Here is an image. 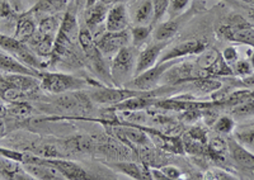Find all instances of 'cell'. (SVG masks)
<instances>
[{
    "label": "cell",
    "mask_w": 254,
    "mask_h": 180,
    "mask_svg": "<svg viewBox=\"0 0 254 180\" xmlns=\"http://www.w3.org/2000/svg\"><path fill=\"white\" fill-rule=\"evenodd\" d=\"M78 18L72 12L64 13L63 21L55 35V45L50 56V62H80V56L75 52L79 36Z\"/></svg>",
    "instance_id": "6da1fadb"
},
{
    "label": "cell",
    "mask_w": 254,
    "mask_h": 180,
    "mask_svg": "<svg viewBox=\"0 0 254 180\" xmlns=\"http://www.w3.org/2000/svg\"><path fill=\"white\" fill-rule=\"evenodd\" d=\"M221 40L254 48V24L240 14H231L217 28Z\"/></svg>",
    "instance_id": "7a4b0ae2"
},
{
    "label": "cell",
    "mask_w": 254,
    "mask_h": 180,
    "mask_svg": "<svg viewBox=\"0 0 254 180\" xmlns=\"http://www.w3.org/2000/svg\"><path fill=\"white\" fill-rule=\"evenodd\" d=\"M89 85L95 87L94 83H88V80L85 79H80L78 76L70 75V74L42 71L40 76V88H42L47 93L55 94V95L83 90Z\"/></svg>",
    "instance_id": "3957f363"
},
{
    "label": "cell",
    "mask_w": 254,
    "mask_h": 180,
    "mask_svg": "<svg viewBox=\"0 0 254 180\" xmlns=\"http://www.w3.org/2000/svg\"><path fill=\"white\" fill-rule=\"evenodd\" d=\"M135 47L126 46L116 53L111 61L110 70L115 87H125L133 78L136 65Z\"/></svg>",
    "instance_id": "277c9868"
},
{
    "label": "cell",
    "mask_w": 254,
    "mask_h": 180,
    "mask_svg": "<svg viewBox=\"0 0 254 180\" xmlns=\"http://www.w3.org/2000/svg\"><path fill=\"white\" fill-rule=\"evenodd\" d=\"M87 93L93 103L102 105H116L126 100V99L131 98V96L144 95V94L154 95V90L141 91V90L130 89V88L126 87H108V85L101 84L88 90Z\"/></svg>",
    "instance_id": "5b68a950"
},
{
    "label": "cell",
    "mask_w": 254,
    "mask_h": 180,
    "mask_svg": "<svg viewBox=\"0 0 254 180\" xmlns=\"http://www.w3.org/2000/svg\"><path fill=\"white\" fill-rule=\"evenodd\" d=\"M181 60V58H179ZM178 60H171V61L158 62L154 65L150 69L145 70L144 73L139 74V75L133 76L130 82L126 83L125 87L130 88V89L141 90V91H150L154 90V88L158 87L160 83V79L164 75L169 67L173 66Z\"/></svg>",
    "instance_id": "8992f818"
},
{
    "label": "cell",
    "mask_w": 254,
    "mask_h": 180,
    "mask_svg": "<svg viewBox=\"0 0 254 180\" xmlns=\"http://www.w3.org/2000/svg\"><path fill=\"white\" fill-rule=\"evenodd\" d=\"M94 41L104 57L115 56L121 48H124V47L126 46H130V29L127 28L125 29V31H120V32L104 31L103 33H101V35L98 36V37L94 38Z\"/></svg>",
    "instance_id": "52a82bcc"
},
{
    "label": "cell",
    "mask_w": 254,
    "mask_h": 180,
    "mask_svg": "<svg viewBox=\"0 0 254 180\" xmlns=\"http://www.w3.org/2000/svg\"><path fill=\"white\" fill-rule=\"evenodd\" d=\"M207 47V44L202 40H187V41L174 45L171 48H165L158 62L179 60V58H185L187 56H198Z\"/></svg>",
    "instance_id": "ba28073f"
},
{
    "label": "cell",
    "mask_w": 254,
    "mask_h": 180,
    "mask_svg": "<svg viewBox=\"0 0 254 180\" xmlns=\"http://www.w3.org/2000/svg\"><path fill=\"white\" fill-rule=\"evenodd\" d=\"M171 41H155L151 44L145 45L144 48L141 49L136 57V65H135V71H133V76L139 75V74L144 73L145 70L150 69L154 65L158 64L159 58L164 52V49L167 48L168 45Z\"/></svg>",
    "instance_id": "9c48e42d"
},
{
    "label": "cell",
    "mask_w": 254,
    "mask_h": 180,
    "mask_svg": "<svg viewBox=\"0 0 254 180\" xmlns=\"http://www.w3.org/2000/svg\"><path fill=\"white\" fill-rule=\"evenodd\" d=\"M229 155L233 159L239 170L249 178H254V154L251 152L246 146L240 143L235 137L228 138Z\"/></svg>",
    "instance_id": "30bf717a"
},
{
    "label": "cell",
    "mask_w": 254,
    "mask_h": 180,
    "mask_svg": "<svg viewBox=\"0 0 254 180\" xmlns=\"http://www.w3.org/2000/svg\"><path fill=\"white\" fill-rule=\"evenodd\" d=\"M127 10L130 22L135 26H153V0H133Z\"/></svg>",
    "instance_id": "8fae6325"
},
{
    "label": "cell",
    "mask_w": 254,
    "mask_h": 180,
    "mask_svg": "<svg viewBox=\"0 0 254 180\" xmlns=\"http://www.w3.org/2000/svg\"><path fill=\"white\" fill-rule=\"evenodd\" d=\"M130 17L127 10L126 3L113 4L108 9V14L106 18V31L110 32H120L125 31L130 26Z\"/></svg>",
    "instance_id": "7c38bea8"
},
{
    "label": "cell",
    "mask_w": 254,
    "mask_h": 180,
    "mask_svg": "<svg viewBox=\"0 0 254 180\" xmlns=\"http://www.w3.org/2000/svg\"><path fill=\"white\" fill-rule=\"evenodd\" d=\"M46 159L47 161H49V164H51L52 166H55V168L58 169L65 179H70V180L90 179V175L88 174L87 170L81 168L79 164L74 163V161L60 159V157H52V159L46 157Z\"/></svg>",
    "instance_id": "4fadbf2b"
},
{
    "label": "cell",
    "mask_w": 254,
    "mask_h": 180,
    "mask_svg": "<svg viewBox=\"0 0 254 180\" xmlns=\"http://www.w3.org/2000/svg\"><path fill=\"white\" fill-rule=\"evenodd\" d=\"M0 73L3 74H26V75H33L40 78L42 71L33 70L26 66L10 53L0 49Z\"/></svg>",
    "instance_id": "5bb4252c"
},
{
    "label": "cell",
    "mask_w": 254,
    "mask_h": 180,
    "mask_svg": "<svg viewBox=\"0 0 254 180\" xmlns=\"http://www.w3.org/2000/svg\"><path fill=\"white\" fill-rule=\"evenodd\" d=\"M26 44L38 57L49 60L52 53V49H54V45H55V36L45 35V33L36 31L35 35L32 36Z\"/></svg>",
    "instance_id": "9a60e30c"
},
{
    "label": "cell",
    "mask_w": 254,
    "mask_h": 180,
    "mask_svg": "<svg viewBox=\"0 0 254 180\" xmlns=\"http://www.w3.org/2000/svg\"><path fill=\"white\" fill-rule=\"evenodd\" d=\"M156 102H158V99L154 98V95L144 94V95L131 96L119 104L112 105V109L119 112H141L155 105Z\"/></svg>",
    "instance_id": "2e32d148"
},
{
    "label": "cell",
    "mask_w": 254,
    "mask_h": 180,
    "mask_svg": "<svg viewBox=\"0 0 254 180\" xmlns=\"http://www.w3.org/2000/svg\"><path fill=\"white\" fill-rule=\"evenodd\" d=\"M115 132L120 137V139H122L125 142L135 143V145L144 146V147L151 143L150 138L147 137V135L142 131L139 126H117L115 128Z\"/></svg>",
    "instance_id": "e0dca14e"
},
{
    "label": "cell",
    "mask_w": 254,
    "mask_h": 180,
    "mask_svg": "<svg viewBox=\"0 0 254 180\" xmlns=\"http://www.w3.org/2000/svg\"><path fill=\"white\" fill-rule=\"evenodd\" d=\"M0 178L4 179H32L22 163L12 157L0 155Z\"/></svg>",
    "instance_id": "ac0fdd59"
},
{
    "label": "cell",
    "mask_w": 254,
    "mask_h": 180,
    "mask_svg": "<svg viewBox=\"0 0 254 180\" xmlns=\"http://www.w3.org/2000/svg\"><path fill=\"white\" fill-rule=\"evenodd\" d=\"M35 15L31 12L23 13L15 19V29L14 37L20 40V41L27 42L32 36L35 35L37 31V24L35 22Z\"/></svg>",
    "instance_id": "d6986e66"
},
{
    "label": "cell",
    "mask_w": 254,
    "mask_h": 180,
    "mask_svg": "<svg viewBox=\"0 0 254 180\" xmlns=\"http://www.w3.org/2000/svg\"><path fill=\"white\" fill-rule=\"evenodd\" d=\"M181 15L177 18H172L167 22H162L154 26L153 28V38L154 41H172V38L178 33L181 28Z\"/></svg>",
    "instance_id": "ffe728a7"
},
{
    "label": "cell",
    "mask_w": 254,
    "mask_h": 180,
    "mask_svg": "<svg viewBox=\"0 0 254 180\" xmlns=\"http://www.w3.org/2000/svg\"><path fill=\"white\" fill-rule=\"evenodd\" d=\"M115 170L122 173V174L127 175V177L132 178V179H151L150 168L149 166L139 165L135 163H127V161H119V163L112 164Z\"/></svg>",
    "instance_id": "44dd1931"
},
{
    "label": "cell",
    "mask_w": 254,
    "mask_h": 180,
    "mask_svg": "<svg viewBox=\"0 0 254 180\" xmlns=\"http://www.w3.org/2000/svg\"><path fill=\"white\" fill-rule=\"evenodd\" d=\"M108 9L110 6L106 5L103 1H99L94 5L85 8V26L92 31L93 28L104 23L108 14Z\"/></svg>",
    "instance_id": "7402d4cb"
},
{
    "label": "cell",
    "mask_w": 254,
    "mask_h": 180,
    "mask_svg": "<svg viewBox=\"0 0 254 180\" xmlns=\"http://www.w3.org/2000/svg\"><path fill=\"white\" fill-rule=\"evenodd\" d=\"M228 154V139H224L220 136L208 139L207 145H206V155L207 156H210L215 161H224Z\"/></svg>",
    "instance_id": "603a6c76"
},
{
    "label": "cell",
    "mask_w": 254,
    "mask_h": 180,
    "mask_svg": "<svg viewBox=\"0 0 254 180\" xmlns=\"http://www.w3.org/2000/svg\"><path fill=\"white\" fill-rule=\"evenodd\" d=\"M65 148L70 152L87 154V152L93 151L94 142H93L90 137L78 135V136H72L65 141Z\"/></svg>",
    "instance_id": "cb8c5ba5"
},
{
    "label": "cell",
    "mask_w": 254,
    "mask_h": 180,
    "mask_svg": "<svg viewBox=\"0 0 254 180\" xmlns=\"http://www.w3.org/2000/svg\"><path fill=\"white\" fill-rule=\"evenodd\" d=\"M64 13H56V14H49L45 17H41L38 19L37 31L45 35L55 36L59 31L61 21H63Z\"/></svg>",
    "instance_id": "d4e9b609"
},
{
    "label": "cell",
    "mask_w": 254,
    "mask_h": 180,
    "mask_svg": "<svg viewBox=\"0 0 254 180\" xmlns=\"http://www.w3.org/2000/svg\"><path fill=\"white\" fill-rule=\"evenodd\" d=\"M220 56H221V52H220L219 49L214 48V47H207L203 52H201L198 55V57L196 60V65L198 66V69L201 71H203L207 75V71L217 61V58Z\"/></svg>",
    "instance_id": "484cf974"
},
{
    "label": "cell",
    "mask_w": 254,
    "mask_h": 180,
    "mask_svg": "<svg viewBox=\"0 0 254 180\" xmlns=\"http://www.w3.org/2000/svg\"><path fill=\"white\" fill-rule=\"evenodd\" d=\"M153 26H133L130 29L131 44L135 47H141L147 44L153 36Z\"/></svg>",
    "instance_id": "4316f807"
},
{
    "label": "cell",
    "mask_w": 254,
    "mask_h": 180,
    "mask_svg": "<svg viewBox=\"0 0 254 180\" xmlns=\"http://www.w3.org/2000/svg\"><path fill=\"white\" fill-rule=\"evenodd\" d=\"M32 113H33V107L26 100L6 103L5 116L13 117V118H27Z\"/></svg>",
    "instance_id": "83f0119b"
},
{
    "label": "cell",
    "mask_w": 254,
    "mask_h": 180,
    "mask_svg": "<svg viewBox=\"0 0 254 180\" xmlns=\"http://www.w3.org/2000/svg\"><path fill=\"white\" fill-rule=\"evenodd\" d=\"M235 128V121L230 116H221L215 121L214 130L219 135H230Z\"/></svg>",
    "instance_id": "f1b7e54d"
},
{
    "label": "cell",
    "mask_w": 254,
    "mask_h": 180,
    "mask_svg": "<svg viewBox=\"0 0 254 180\" xmlns=\"http://www.w3.org/2000/svg\"><path fill=\"white\" fill-rule=\"evenodd\" d=\"M169 5H171V0H153V27L160 23L163 17L168 13Z\"/></svg>",
    "instance_id": "f546056e"
},
{
    "label": "cell",
    "mask_w": 254,
    "mask_h": 180,
    "mask_svg": "<svg viewBox=\"0 0 254 180\" xmlns=\"http://www.w3.org/2000/svg\"><path fill=\"white\" fill-rule=\"evenodd\" d=\"M190 0H171V5H169V9H168L171 19L182 15L186 12L187 6L190 5Z\"/></svg>",
    "instance_id": "4dcf8cb0"
},
{
    "label": "cell",
    "mask_w": 254,
    "mask_h": 180,
    "mask_svg": "<svg viewBox=\"0 0 254 180\" xmlns=\"http://www.w3.org/2000/svg\"><path fill=\"white\" fill-rule=\"evenodd\" d=\"M231 67H233V71H234V76H239V78H246V76L254 73L251 62L247 61V60H238Z\"/></svg>",
    "instance_id": "1f68e13d"
},
{
    "label": "cell",
    "mask_w": 254,
    "mask_h": 180,
    "mask_svg": "<svg viewBox=\"0 0 254 180\" xmlns=\"http://www.w3.org/2000/svg\"><path fill=\"white\" fill-rule=\"evenodd\" d=\"M205 178H206V179H211V180H233V179H238V177H234V175H231V173L225 172L224 169H220V168L208 169L207 172H206Z\"/></svg>",
    "instance_id": "d6a6232c"
},
{
    "label": "cell",
    "mask_w": 254,
    "mask_h": 180,
    "mask_svg": "<svg viewBox=\"0 0 254 180\" xmlns=\"http://www.w3.org/2000/svg\"><path fill=\"white\" fill-rule=\"evenodd\" d=\"M187 136L190 137V138L197 141V142L203 143V145H207V142H208L207 132H206L202 127H199V126L190 127V131H188V134H187Z\"/></svg>",
    "instance_id": "836d02e7"
},
{
    "label": "cell",
    "mask_w": 254,
    "mask_h": 180,
    "mask_svg": "<svg viewBox=\"0 0 254 180\" xmlns=\"http://www.w3.org/2000/svg\"><path fill=\"white\" fill-rule=\"evenodd\" d=\"M235 138L244 146L254 147V128H249L247 131L238 132V134L235 135Z\"/></svg>",
    "instance_id": "e575fe53"
},
{
    "label": "cell",
    "mask_w": 254,
    "mask_h": 180,
    "mask_svg": "<svg viewBox=\"0 0 254 180\" xmlns=\"http://www.w3.org/2000/svg\"><path fill=\"white\" fill-rule=\"evenodd\" d=\"M221 55L222 57H224V60H225L230 66H233V65L239 60V52H238V49L233 46L226 47V48L221 52Z\"/></svg>",
    "instance_id": "d590c367"
},
{
    "label": "cell",
    "mask_w": 254,
    "mask_h": 180,
    "mask_svg": "<svg viewBox=\"0 0 254 180\" xmlns=\"http://www.w3.org/2000/svg\"><path fill=\"white\" fill-rule=\"evenodd\" d=\"M160 169H162L163 173L167 175L168 179L174 180V179H182L183 178L182 170L174 165H163V166H160Z\"/></svg>",
    "instance_id": "8d00e7d4"
},
{
    "label": "cell",
    "mask_w": 254,
    "mask_h": 180,
    "mask_svg": "<svg viewBox=\"0 0 254 180\" xmlns=\"http://www.w3.org/2000/svg\"><path fill=\"white\" fill-rule=\"evenodd\" d=\"M150 174H151V179L155 180H167V175L163 173V170L160 168H150Z\"/></svg>",
    "instance_id": "74e56055"
},
{
    "label": "cell",
    "mask_w": 254,
    "mask_h": 180,
    "mask_svg": "<svg viewBox=\"0 0 254 180\" xmlns=\"http://www.w3.org/2000/svg\"><path fill=\"white\" fill-rule=\"evenodd\" d=\"M247 57L249 58V62H251L252 67L254 70V48L253 47H249L248 51H247Z\"/></svg>",
    "instance_id": "f35d334b"
},
{
    "label": "cell",
    "mask_w": 254,
    "mask_h": 180,
    "mask_svg": "<svg viewBox=\"0 0 254 180\" xmlns=\"http://www.w3.org/2000/svg\"><path fill=\"white\" fill-rule=\"evenodd\" d=\"M5 111H6V102L0 98V117L5 116Z\"/></svg>",
    "instance_id": "ab89813d"
},
{
    "label": "cell",
    "mask_w": 254,
    "mask_h": 180,
    "mask_svg": "<svg viewBox=\"0 0 254 180\" xmlns=\"http://www.w3.org/2000/svg\"><path fill=\"white\" fill-rule=\"evenodd\" d=\"M106 5L111 6L113 5V4H117V3H126L127 0H102Z\"/></svg>",
    "instance_id": "60d3db41"
},
{
    "label": "cell",
    "mask_w": 254,
    "mask_h": 180,
    "mask_svg": "<svg viewBox=\"0 0 254 180\" xmlns=\"http://www.w3.org/2000/svg\"><path fill=\"white\" fill-rule=\"evenodd\" d=\"M5 135V125H4L3 121L0 119V137H4Z\"/></svg>",
    "instance_id": "b9f144b4"
},
{
    "label": "cell",
    "mask_w": 254,
    "mask_h": 180,
    "mask_svg": "<svg viewBox=\"0 0 254 180\" xmlns=\"http://www.w3.org/2000/svg\"><path fill=\"white\" fill-rule=\"evenodd\" d=\"M99 1H102V0H85V8L94 5V4L99 3Z\"/></svg>",
    "instance_id": "7bdbcfd3"
},
{
    "label": "cell",
    "mask_w": 254,
    "mask_h": 180,
    "mask_svg": "<svg viewBox=\"0 0 254 180\" xmlns=\"http://www.w3.org/2000/svg\"><path fill=\"white\" fill-rule=\"evenodd\" d=\"M249 19L254 23V6H251V9H249Z\"/></svg>",
    "instance_id": "ee69618b"
},
{
    "label": "cell",
    "mask_w": 254,
    "mask_h": 180,
    "mask_svg": "<svg viewBox=\"0 0 254 180\" xmlns=\"http://www.w3.org/2000/svg\"><path fill=\"white\" fill-rule=\"evenodd\" d=\"M239 1L248 4V5H251V6H254V0H239Z\"/></svg>",
    "instance_id": "f6af8a7d"
},
{
    "label": "cell",
    "mask_w": 254,
    "mask_h": 180,
    "mask_svg": "<svg viewBox=\"0 0 254 180\" xmlns=\"http://www.w3.org/2000/svg\"><path fill=\"white\" fill-rule=\"evenodd\" d=\"M58 1H61V3H65V4H67L70 1V0H58Z\"/></svg>",
    "instance_id": "bcb514c9"
},
{
    "label": "cell",
    "mask_w": 254,
    "mask_h": 180,
    "mask_svg": "<svg viewBox=\"0 0 254 180\" xmlns=\"http://www.w3.org/2000/svg\"><path fill=\"white\" fill-rule=\"evenodd\" d=\"M78 3H80V0H79V1H78Z\"/></svg>",
    "instance_id": "7dc6e473"
},
{
    "label": "cell",
    "mask_w": 254,
    "mask_h": 180,
    "mask_svg": "<svg viewBox=\"0 0 254 180\" xmlns=\"http://www.w3.org/2000/svg\"><path fill=\"white\" fill-rule=\"evenodd\" d=\"M0 23H1V19H0Z\"/></svg>",
    "instance_id": "c3c4849f"
},
{
    "label": "cell",
    "mask_w": 254,
    "mask_h": 180,
    "mask_svg": "<svg viewBox=\"0 0 254 180\" xmlns=\"http://www.w3.org/2000/svg\"><path fill=\"white\" fill-rule=\"evenodd\" d=\"M131 1H133V0H131Z\"/></svg>",
    "instance_id": "681fc988"
}]
</instances>
